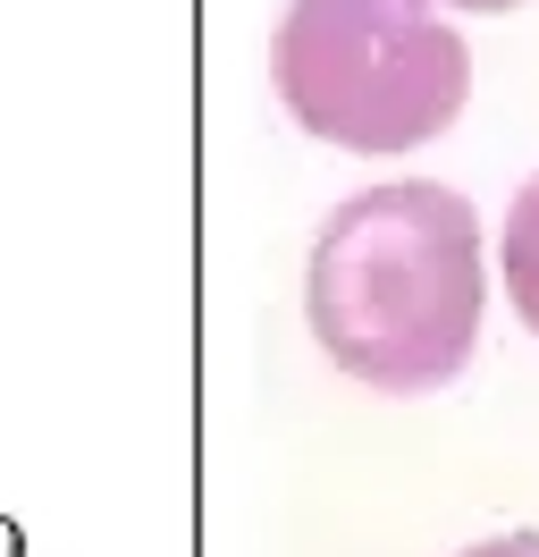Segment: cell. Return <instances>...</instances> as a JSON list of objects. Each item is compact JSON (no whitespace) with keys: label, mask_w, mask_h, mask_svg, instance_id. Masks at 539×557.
Listing matches in <instances>:
<instances>
[{"label":"cell","mask_w":539,"mask_h":557,"mask_svg":"<svg viewBox=\"0 0 539 557\" xmlns=\"http://www.w3.org/2000/svg\"><path fill=\"white\" fill-rule=\"evenodd\" d=\"M303 313L346 381L379 388V397L447 388L472 363L480 313H489L472 203L438 177L346 195L312 237Z\"/></svg>","instance_id":"obj_1"},{"label":"cell","mask_w":539,"mask_h":557,"mask_svg":"<svg viewBox=\"0 0 539 557\" xmlns=\"http://www.w3.org/2000/svg\"><path fill=\"white\" fill-rule=\"evenodd\" d=\"M270 85L303 136L337 152H413L455 127L472 60L430 0H287Z\"/></svg>","instance_id":"obj_2"},{"label":"cell","mask_w":539,"mask_h":557,"mask_svg":"<svg viewBox=\"0 0 539 557\" xmlns=\"http://www.w3.org/2000/svg\"><path fill=\"white\" fill-rule=\"evenodd\" d=\"M505 296H514V313L523 330L539 338V177H523V195L505 203Z\"/></svg>","instance_id":"obj_3"},{"label":"cell","mask_w":539,"mask_h":557,"mask_svg":"<svg viewBox=\"0 0 539 557\" xmlns=\"http://www.w3.org/2000/svg\"><path fill=\"white\" fill-rule=\"evenodd\" d=\"M464 557H539V532H498V541H480Z\"/></svg>","instance_id":"obj_4"},{"label":"cell","mask_w":539,"mask_h":557,"mask_svg":"<svg viewBox=\"0 0 539 557\" xmlns=\"http://www.w3.org/2000/svg\"><path fill=\"white\" fill-rule=\"evenodd\" d=\"M447 9H472V17H498V9H523V0H447Z\"/></svg>","instance_id":"obj_5"}]
</instances>
